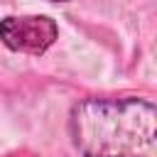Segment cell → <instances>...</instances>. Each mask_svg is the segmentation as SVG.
I'll use <instances>...</instances> for the list:
<instances>
[{
  "label": "cell",
  "mask_w": 157,
  "mask_h": 157,
  "mask_svg": "<svg viewBox=\"0 0 157 157\" xmlns=\"http://www.w3.org/2000/svg\"><path fill=\"white\" fill-rule=\"evenodd\" d=\"M155 120L147 98H83L71 108L69 135L83 157H157Z\"/></svg>",
  "instance_id": "obj_1"
},
{
  "label": "cell",
  "mask_w": 157,
  "mask_h": 157,
  "mask_svg": "<svg viewBox=\"0 0 157 157\" xmlns=\"http://www.w3.org/2000/svg\"><path fill=\"white\" fill-rule=\"evenodd\" d=\"M59 37V27L47 15H10L0 20V44L17 54L39 56Z\"/></svg>",
  "instance_id": "obj_2"
},
{
  "label": "cell",
  "mask_w": 157,
  "mask_h": 157,
  "mask_svg": "<svg viewBox=\"0 0 157 157\" xmlns=\"http://www.w3.org/2000/svg\"><path fill=\"white\" fill-rule=\"evenodd\" d=\"M52 2H66V0H52Z\"/></svg>",
  "instance_id": "obj_3"
}]
</instances>
